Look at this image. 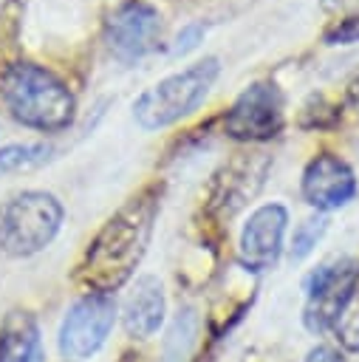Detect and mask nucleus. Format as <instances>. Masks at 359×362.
<instances>
[{"label":"nucleus","mask_w":359,"mask_h":362,"mask_svg":"<svg viewBox=\"0 0 359 362\" xmlns=\"http://www.w3.org/2000/svg\"><path fill=\"white\" fill-rule=\"evenodd\" d=\"M155 215H158V189L147 187L136 198H130L90 240L79 266V280L88 283L93 291H105V294L119 288L144 257Z\"/></svg>","instance_id":"f257e3e1"},{"label":"nucleus","mask_w":359,"mask_h":362,"mask_svg":"<svg viewBox=\"0 0 359 362\" xmlns=\"http://www.w3.org/2000/svg\"><path fill=\"white\" fill-rule=\"evenodd\" d=\"M0 105L23 127L62 133L76 119V96L51 68L14 59L0 68Z\"/></svg>","instance_id":"f03ea898"},{"label":"nucleus","mask_w":359,"mask_h":362,"mask_svg":"<svg viewBox=\"0 0 359 362\" xmlns=\"http://www.w3.org/2000/svg\"><path fill=\"white\" fill-rule=\"evenodd\" d=\"M218 76H220V59L212 54L184 65L181 71L167 74L164 79L141 90L139 99L133 102L136 124L141 130H164L187 119L206 102Z\"/></svg>","instance_id":"7ed1b4c3"},{"label":"nucleus","mask_w":359,"mask_h":362,"mask_svg":"<svg viewBox=\"0 0 359 362\" xmlns=\"http://www.w3.org/2000/svg\"><path fill=\"white\" fill-rule=\"evenodd\" d=\"M65 209L57 195L25 189L0 204V249L11 257L42 252L59 232Z\"/></svg>","instance_id":"20e7f679"},{"label":"nucleus","mask_w":359,"mask_h":362,"mask_svg":"<svg viewBox=\"0 0 359 362\" xmlns=\"http://www.w3.org/2000/svg\"><path fill=\"white\" fill-rule=\"evenodd\" d=\"M286 124V96L271 79L246 85L223 113V133L235 141H269Z\"/></svg>","instance_id":"39448f33"},{"label":"nucleus","mask_w":359,"mask_h":362,"mask_svg":"<svg viewBox=\"0 0 359 362\" xmlns=\"http://www.w3.org/2000/svg\"><path fill=\"white\" fill-rule=\"evenodd\" d=\"M359 286V260L336 257L322 263L305 283V325L311 331H331L345 317L348 303Z\"/></svg>","instance_id":"423d86ee"},{"label":"nucleus","mask_w":359,"mask_h":362,"mask_svg":"<svg viewBox=\"0 0 359 362\" xmlns=\"http://www.w3.org/2000/svg\"><path fill=\"white\" fill-rule=\"evenodd\" d=\"M102 37L119 62L133 65L155 51L161 40V14L144 0H124L105 17Z\"/></svg>","instance_id":"0eeeda50"},{"label":"nucleus","mask_w":359,"mask_h":362,"mask_svg":"<svg viewBox=\"0 0 359 362\" xmlns=\"http://www.w3.org/2000/svg\"><path fill=\"white\" fill-rule=\"evenodd\" d=\"M116 322V300L113 294L105 291H88L85 297H79L62 325H59V351L68 359H85L90 354H96L110 328Z\"/></svg>","instance_id":"6e6552de"},{"label":"nucleus","mask_w":359,"mask_h":362,"mask_svg":"<svg viewBox=\"0 0 359 362\" xmlns=\"http://www.w3.org/2000/svg\"><path fill=\"white\" fill-rule=\"evenodd\" d=\"M300 189L308 206L331 212L345 206L356 195V175L345 158L334 153H319L305 164Z\"/></svg>","instance_id":"1a4fd4ad"},{"label":"nucleus","mask_w":359,"mask_h":362,"mask_svg":"<svg viewBox=\"0 0 359 362\" xmlns=\"http://www.w3.org/2000/svg\"><path fill=\"white\" fill-rule=\"evenodd\" d=\"M288 226V209L283 204L257 206L240 232V260L252 272H263L277 263Z\"/></svg>","instance_id":"9d476101"},{"label":"nucleus","mask_w":359,"mask_h":362,"mask_svg":"<svg viewBox=\"0 0 359 362\" xmlns=\"http://www.w3.org/2000/svg\"><path fill=\"white\" fill-rule=\"evenodd\" d=\"M124 328L130 337H150L164 320V288L155 277H139L124 300Z\"/></svg>","instance_id":"9b49d317"},{"label":"nucleus","mask_w":359,"mask_h":362,"mask_svg":"<svg viewBox=\"0 0 359 362\" xmlns=\"http://www.w3.org/2000/svg\"><path fill=\"white\" fill-rule=\"evenodd\" d=\"M42 339L28 311H11L0 328V362H42Z\"/></svg>","instance_id":"f8f14e48"},{"label":"nucleus","mask_w":359,"mask_h":362,"mask_svg":"<svg viewBox=\"0 0 359 362\" xmlns=\"http://www.w3.org/2000/svg\"><path fill=\"white\" fill-rule=\"evenodd\" d=\"M51 147L37 141V144H6L0 147V173H20L42 164L48 158Z\"/></svg>","instance_id":"ddd939ff"},{"label":"nucleus","mask_w":359,"mask_h":362,"mask_svg":"<svg viewBox=\"0 0 359 362\" xmlns=\"http://www.w3.org/2000/svg\"><path fill=\"white\" fill-rule=\"evenodd\" d=\"M325 229H328V221H325L322 215L302 221V223L294 229V235H291V257H294V260L305 257V255L317 246V240L325 235Z\"/></svg>","instance_id":"4468645a"},{"label":"nucleus","mask_w":359,"mask_h":362,"mask_svg":"<svg viewBox=\"0 0 359 362\" xmlns=\"http://www.w3.org/2000/svg\"><path fill=\"white\" fill-rule=\"evenodd\" d=\"M322 42L325 45H353V42H359V14H345V17L334 20L322 31Z\"/></svg>","instance_id":"2eb2a0df"},{"label":"nucleus","mask_w":359,"mask_h":362,"mask_svg":"<svg viewBox=\"0 0 359 362\" xmlns=\"http://www.w3.org/2000/svg\"><path fill=\"white\" fill-rule=\"evenodd\" d=\"M204 34H206V25L204 23H187L175 34V40L170 45V57H187L189 51H195L204 42Z\"/></svg>","instance_id":"dca6fc26"},{"label":"nucleus","mask_w":359,"mask_h":362,"mask_svg":"<svg viewBox=\"0 0 359 362\" xmlns=\"http://www.w3.org/2000/svg\"><path fill=\"white\" fill-rule=\"evenodd\" d=\"M336 331H339V339L345 342V348L359 351V317H353L351 322L342 317V320H339V325H336Z\"/></svg>","instance_id":"f3484780"},{"label":"nucleus","mask_w":359,"mask_h":362,"mask_svg":"<svg viewBox=\"0 0 359 362\" xmlns=\"http://www.w3.org/2000/svg\"><path fill=\"white\" fill-rule=\"evenodd\" d=\"M322 11H331V14H359V0H322L319 3Z\"/></svg>","instance_id":"a211bd4d"},{"label":"nucleus","mask_w":359,"mask_h":362,"mask_svg":"<svg viewBox=\"0 0 359 362\" xmlns=\"http://www.w3.org/2000/svg\"><path fill=\"white\" fill-rule=\"evenodd\" d=\"M345 105L359 113V76H353L348 82V88H345Z\"/></svg>","instance_id":"6ab92c4d"},{"label":"nucleus","mask_w":359,"mask_h":362,"mask_svg":"<svg viewBox=\"0 0 359 362\" xmlns=\"http://www.w3.org/2000/svg\"><path fill=\"white\" fill-rule=\"evenodd\" d=\"M308 362H339V354L331 351V348H317V351H311Z\"/></svg>","instance_id":"aec40b11"}]
</instances>
